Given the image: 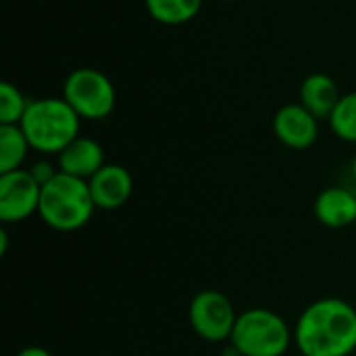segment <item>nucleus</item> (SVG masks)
Returning a JSON list of instances; mask_svg holds the SVG:
<instances>
[{
    "mask_svg": "<svg viewBox=\"0 0 356 356\" xmlns=\"http://www.w3.org/2000/svg\"><path fill=\"white\" fill-rule=\"evenodd\" d=\"M302 356H350L356 350V309L342 298L311 302L294 327Z\"/></svg>",
    "mask_w": 356,
    "mask_h": 356,
    "instance_id": "nucleus-1",
    "label": "nucleus"
},
{
    "mask_svg": "<svg viewBox=\"0 0 356 356\" xmlns=\"http://www.w3.org/2000/svg\"><path fill=\"white\" fill-rule=\"evenodd\" d=\"M81 117L60 98H35L21 119V129L40 154H60L79 136Z\"/></svg>",
    "mask_w": 356,
    "mask_h": 356,
    "instance_id": "nucleus-2",
    "label": "nucleus"
},
{
    "mask_svg": "<svg viewBox=\"0 0 356 356\" xmlns=\"http://www.w3.org/2000/svg\"><path fill=\"white\" fill-rule=\"evenodd\" d=\"M96 204L86 179L56 173L48 184L42 186L38 215L42 221L56 232H77L92 219Z\"/></svg>",
    "mask_w": 356,
    "mask_h": 356,
    "instance_id": "nucleus-3",
    "label": "nucleus"
},
{
    "mask_svg": "<svg viewBox=\"0 0 356 356\" xmlns=\"http://www.w3.org/2000/svg\"><path fill=\"white\" fill-rule=\"evenodd\" d=\"M229 342L240 356H284L294 332L275 311L254 307L238 315Z\"/></svg>",
    "mask_w": 356,
    "mask_h": 356,
    "instance_id": "nucleus-4",
    "label": "nucleus"
},
{
    "mask_svg": "<svg viewBox=\"0 0 356 356\" xmlns=\"http://www.w3.org/2000/svg\"><path fill=\"white\" fill-rule=\"evenodd\" d=\"M63 98L86 121L106 119L117 104L113 81L94 67H79L71 71L63 83Z\"/></svg>",
    "mask_w": 356,
    "mask_h": 356,
    "instance_id": "nucleus-5",
    "label": "nucleus"
},
{
    "mask_svg": "<svg viewBox=\"0 0 356 356\" xmlns=\"http://www.w3.org/2000/svg\"><path fill=\"white\" fill-rule=\"evenodd\" d=\"M236 321L238 313L232 300L219 290H202L190 302V325L211 344L229 342Z\"/></svg>",
    "mask_w": 356,
    "mask_h": 356,
    "instance_id": "nucleus-6",
    "label": "nucleus"
},
{
    "mask_svg": "<svg viewBox=\"0 0 356 356\" xmlns=\"http://www.w3.org/2000/svg\"><path fill=\"white\" fill-rule=\"evenodd\" d=\"M42 186L29 169H17L0 175V221L21 223L40 209Z\"/></svg>",
    "mask_w": 356,
    "mask_h": 356,
    "instance_id": "nucleus-7",
    "label": "nucleus"
},
{
    "mask_svg": "<svg viewBox=\"0 0 356 356\" xmlns=\"http://www.w3.org/2000/svg\"><path fill=\"white\" fill-rule=\"evenodd\" d=\"M273 134L284 146L292 150H307L319 138V119L300 102L286 104L273 117Z\"/></svg>",
    "mask_w": 356,
    "mask_h": 356,
    "instance_id": "nucleus-8",
    "label": "nucleus"
},
{
    "mask_svg": "<svg viewBox=\"0 0 356 356\" xmlns=\"http://www.w3.org/2000/svg\"><path fill=\"white\" fill-rule=\"evenodd\" d=\"M88 186H90L96 209L117 211L131 198L134 177L123 165H104L88 181Z\"/></svg>",
    "mask_w": 356,
    "mask_h": 356,
    "instance_id": "nucleus-9",
    "label": "nucleus"
},
{
    "mask_svg": "<svg viewBox=\"0 0 356 356\" xmlns=\"http://www.w3.org/2000/svg\"><path fill=\"white\" fill-rule=\"evenodd\" d=\"M102 146L86 136H77L60 154H56V167L60 173L90 181L104 167Z\"/></svg>",
    "mask_w": 356,
    "mask_h": 356,
    "instance_id": "nucleus-10",
    "label": "nucleus"
},
{
    "mask_svg": "<svg viewBox=\"0 0 356 356\" xmlns=\"http://www.w3.org/2000/svg\"><path fill=\"white\" fill-rule=\"evenodd\" d=\"M315 217L330 229H344L356 223V194L348 188H325L315 200Z\"/></svg>",
    "mask_w": 356,
    "mask_h": 356,
    "instance_id": "nucleus-11",
    "label": "nucleus"
},
{
    "mask_svg": "<svg viewBox=\"0 0 356 356\" xmlns=\"http://www.w3.org/2000/svg\"><path fill=\"white\" fill-rule=\"evenodd\" d=\"M342 98L334 77L327 73H313L300 86V104L311 111L319 121L330 119L338 100Z\"/></svg>",
    "mask_w": 356,
    "mask_h": 356,
    "instance_id": "nucleus-12",
    "label": "nucleus"
},
{
    "mask_svg": "<svg viewBox=\"0 0 356 356\" xmlns=\"http://www.w3.org/2000/svg\"><path fill=\"white\" fill-rule=\"evenodd\" d=\"M31 150L21 125H0V175L23 169L21 165Z\"/></svg>",
    "mask_w": 356,
    "mask_h": 356,
    "instance_id": "nucleus-13",
    "label": "nucleus"
},
{
    "mask_svg": "<svg viewBox=\"0 0 356 356\" xmlns=\"http://www.w3.org/2000/svg\"><path fill=\"white\" fill-rule=\"evenodd\" d=\"M148 15L163 25H184L192 21L200 8L202 0H144Z\"/></svg>",
    "mask_w": 356,
    "mask_h": 356,
    "instance_id": "nucleus-14",
    "label": "nucleus"
},
{
    "mask_svg": "<svg viewBox=\"0 0 356 356\" xmlns=\"http://www.w3.org/2000/svg\"><path fill=\"white\" fill-rule=\"evenodd\" d=\"M327 121L340 140L356 144V92L342 94Z\"/></svg>",
    "mask_w": 356,
    "mask_h": 356,
    "instance_id": "nucleus-15",
    "label": "nucleus"
},
{
    "mask_svg": "<svg viewBox=\"0 0 356 356\" xmlns=\"http://www.w3.org/2000/svg\"><path fill=\"white\" fill-rule=\"evenodd\" d=\"M27 106L29 100L15 83L10 81L0 83V125H19Z\"/></svg>",
    "mask_w": 356,
    "mask_h": 356,
    "instance_id": "nucleus-16",
    "label": "nucleus"
},
{
    "mask_svg": "<svg viewBox=\"0 0 356 356\" xmlns=\"http://www.w3.org/2000/svg\"><path fill=\"white\" fill-rule=\"evenodd\" d=\"M29 173L35 177V181L40 184V186H44V184H48L56 173H58V167H54L50 161H35L31 167H29Z\"/></svg>",
    "mask_w": 356,
    "mask_h": 356,
    "instance_id": "nucleus-17",
    "label": "nucleus"
},
{
    "mask_svg": "<svg viewBox=\"0 0 356 356\" xmlns=\"http://www.w3.org/2000/svg\"><path fill=\"white\" fill-rule=\"evenodd\" d=\"M17 356H52V353H48L42 346H27V348H23Z\"/></svg>",
    "mask_w": 356,
    "mask_h": 356,
    "instance_id": "nucleus-18",
    "label": "nucleus"
},
{
    "mask_svg": "<svg viewBox=\"0 0 356 356\" xmlns=\"http://www.w3.org/2000/svg\"><path fill=\"white\" fill-rule=\"evenodd\" d=\"M6 244H8V234H6V229H2L0 232V254L2 257L6 254Z\"/></svg>",
    "mask_w": 356,
    "mask_h": 356,
    "instance_id": "nucleus-19",
    "label": "nucleus"
},
{
    "mask_svg": "<svg viewBox=\"0 0 356 356\" xmlns=\"http://www.w3.org/2000/svg\"><path fill=\"white\" fill-rule=\"evenodd\" d=\"M353 177L356 179V156H355V161H353Z\"/></svg>",
    "mask_w": 356,
    "mask_h": 356,
    "instance_id": "nucleus-20",
    "label": "nucleus"
},
{
    "mask_svg": "<svg viewBox=\"0 0 356 356\" xmlns=\"http://www.w3.org/2000/svg\"><path fill=\"white\" fill-rule=\"evenodd\" d=\"M225 2H238V0H225Z\"/></svg>",
    "mask_w": 356,
    "mask_h": 356,
    "instance_id": "nucleus-21",
    "label": "nucleus"
}]
</instances>
